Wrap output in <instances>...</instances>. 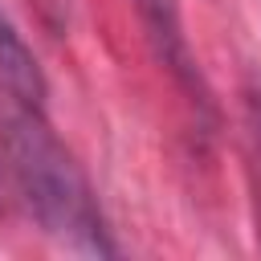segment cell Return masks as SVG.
<instances>
[{
	"mask_svg": "<svg viewBox=\"0 0 261 261\" xmlns=\"http://www.w3.org/2000/svg\"><path fill=\"white\" fill-rule=\"evenodd\" d=\"M0 155L8 184L45 237L86 257H114L118 245L98 208L94 184L73 159V151L49 130L41 106L8 102L0 110Z\"/></svg>",
	"mask_w": 261,
	"mask_h": 261,
	"instance_id": "6da1fadb",
	"label": "cell"
},
{
	"mask_svg": "<svg viewBox=\"0 0 261 261\" xmlns=\"http://www.w3.org/2000/svg\"><path fill=\"white\" fill-rule=\"evenodd\" d=\"M139 20H143V33L155 49V57L163 61V69L179 82L184 94H192V102L212 118V94L204 86V73H200V61L188 45V33H184V16H179V0H130Z\"/></svg>",
	"mask_w": 261,
	"mask_h": 261,
	"instance_id": "7a4b0ae2",
	"label": "cell"
},
{
	"mask_svg": "<svg viewBox=\"0 0 261 261\" xmlns=\"http://www.w3.org/2000/svg\"><path fill=\"white\" fill-rule=\"evenodd\" d=\"M0 82H4L8 98H16V102H29V106L45 102V73L4 12H0Z\"/></svg>",
	"mask_w": 261,
	"mask_h": 261,
	"instance_id": "3957f363",
	"label": "cell"
},
{
	"mask_svg": "<svg viewBox=\"0 0 261 261\" xmlns=\"http://www.w3.org/2000/svg\"><path fill=\"white\" fill-rule=\"evenodd\" d=\"M245 110H249V135H253V151H257V163H261V90H253L245 98Z\"/></svg>",
	"mask_w": 261,
	"mask_h": 261,
	"instance_id": "277c9868",
	"label": "cell"
},
{
	"mask_svg": "<svg viewBox=\"0 0 261 261\" xmlns=\"http://www.w3.org/2000/svg\"><path fill=\"white\" fill-rule=\"evenodd\" d=\"M4 188H12V184H8V167L0 163V208H4Z\"/></svg>",
	"mask_w": 261,
	"mask_h": 261,
	"instance_id": "5b68a950",
	"label": "cell"
}]
</instances>
